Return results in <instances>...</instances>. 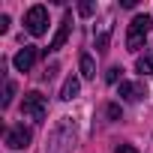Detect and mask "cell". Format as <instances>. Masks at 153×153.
<instances>
[{"instance_id": "obj_10", "label": "cell", "mask_w": 153, "mask_h": 153, "mask_svg": "<svg viewBox=\"0 0 153 153\" xmlns=\"http://www.w3.org/2000/svg\"><path fill=\"white\" fill-rule=\"evenodd\" d=\"M135 69H138L141 75H153V48H147L144 54H138V60H135Z\"/></svg>"}, {"instance_id": "obj_6", "label": "cell", "mask_w": 153, "mask_h": 153, "mask_svg": "<svg viewBox=\"0 0 153 153\" xmlns=\"http://www.w3.org/2000/svg\"><path fill=\"white\" fill-rule=\"evenodd\" d=\"M36 57H39V48H36V45H24V48L12 57V66H15L18 72H30L33 63H36Z\"/></svg>"}, {"instance_id": "obj_5", "label": "cell", "mask_w": 153, "mask_h": 153, "mask_svg": "<svg viewBox=\"0 0 153 153\" xmlns=\"http://www.w3.org/2000/svg\"><path fill=\"white\" fill-rule=\"evenodd\" d=\"M111 33H114V15H105L99 24H93V42H96V51H99V54L108 51Z\"/></svg>"}, {"instance_id": "obj_9", "label": "cell", "mask_w": 153, "mask_h": 153, "mask_svg": "<svg viewBox=\"0 0 153 153\" xmlns=\"http://www.w3.org/2000/svg\"><path fill=\"white\" fill-rule=\"evenodd\" d=\"M78 90H81V81L75 78V75H69V78L63 81V87H60V99H63V102H69V99L78 96Z\"/></svg>"}, {"instance_id": "obj_17", "label": "cell", "mask_w": 153, "mask_h": 153, "mask_svg": "<svg viewBox=\"0 0 153 153\" xmlns=\"http://www.w3.org/2000/svg\"><path fill=\"white\" fill-rule=\"evenodd\" d=\"M114 153H138V150H135L132 144H117V150H114Z\"/></svg>"}, {"instance_id": "obj_16", "label": "cell", "mask_w": 153, "mask_h": 153, "mask_svg": "<svg viewBox=\"0 0 153 153\" xmlns=\"http://www.w3.org/2000/svg\"><path fill=\"white\" fill-rule=\"evenodd\" d=\"M57 69H60V66H57V63H51V66H48V69L42 72V81H51L54 75H57Z\"/></svg>"}, {"instance_id": "obj_14", "label": "cell", "mask_w": 153, "mask_h": 153, "mask_svg": "<svg viewBox=\"0 0 153 153\" xmlns=\"http://www.w3.org/2000/svg\"><path fill=\"white\" fill-rule=\"evenodd\" d=\"M105 117H108V120H120V117H123L120 105H117V102H108V105H105Z\"/></svg>"}, {"instance_id": "obj_11", "label": "cell", "mask_w": 153, "mask_h": 153, "mask_svg": "<svg viewBox=\"0 0 153 153\" xmlns=\"http://www.w3.org/2000/svg\"><path fill=\"white\" fill-rule=\"evenodd\" d=\"M78 66H81V78H96V63L90 54H81L78 57Z\"/></svg>"}, {"instance_id": "obj_2", "label": "cell", "mask_w": 153, "mask_h": 153, "mask_svg": "<svg viewBox=\"0 0 153 153\" xmlns=\"http://www.w3.org/2000/svg\"><path fill=\"white\" fill-rule=\"evenodd\" d=\"M21 117H24V120H33V123H45V117H48V102H45V96H42L39 90L24 93V99H21Z\"/></svg>"}, {"instance_id": "obj_18", "label": "cell", "mask_w": 153, "mask_h": 153, "mask_svg": "<svg viewBox=\"0 0 153 153\" xmlns=\"http://www.w3.org/2000/svg\"><path fill=\"white\" fill-rule=\"evenodd\" d=\"M9 30V15H0V33Z\"/></svg>"}, {"instance_id": "obj_3", "label": "cell", "mask_w": 153, "mask_h": 153, "mask_svg": "<svg viewBox=\"0 0 153 153\" xmlns=\"http://www.w3.org/2000/svg\"><path fill=\"white\" fill-rule=\"evenodd\" d=\"M24 30L30 36H45L48 33V9L45 6H30L24 15Z\"/></svg>"}, {"instance_id": "obj_4", "label": "cell", "mask_w": 153, "mask_h": 153, "mask_svg": "<svg viewBox=\"0 0 153 153\" xmlns=\"http://www.w3.org/2000/svg\"><path fill=\"white\" fill-rule=\"evenodd\" d=\"M6 147L9 150H24V147H30V141H33V132L24 126V123H15V126H9L6 129Z\"/></svg>"}, {"instance_id": "obj_7", "label": "cell", "mask_w": 153, "mask_h": 153, "mask_svg": "<svg viewBox=\"0 0 153 153\" xmlns=\"http://www.w3.org/2000/svg\"><path fill=\"white\" fill-rule=\"evenodd\" d=\"M69 33H72V12H66V15H63V21H60V27H57L54 39L48 42L45 54H48V51H57V48H63V45H66V39H69Z\"/></svg>"}, {"instance_id": "obj_1", "label": "cell", "mask_w": 153, "mask_h": 153, "mask_svg": "<svg viewBox=\"0 0 153 153\" xmlns=\"http://www.w3.org/2000/svg\"><path fill=\"white\" fill-rule=\"evenodd\" d=\"M153 30V18L144 12V15H135L132 21H129V30H126V51H132V54H138L141 48H144V39H147V33Z\"/></svg>"}, {"instance_id": "obj_13", "label": "cell", "mask_w": 153, "mask_h": 153, "mask_svg": "<svg viewBox=\"0 0 153 153\" xmlns=\"http://www.w3.org/2000/svg\"><path fill=\"white\" fill-rule=\"evenodd\" d=\"M120 78H123V66H111V69L105 72V81H108V84H117Z\"/></svg>"}, {"instance_id": "obj_15", "label": "cell", "mask_w": 153, "mask_h": 153, "mask_svg": "<svg viewBox=\"0 0 153 153\" xmlns=\"http://www.w3.org/2000/svg\"><path fill=\"white\" fill-rule=\"evenodd\" d=\"M93 12H96V6H93V3H78V15H84V18H90Z\"/></svg>"}, {"instance_id": "obj_8", "label": "cell", "mask_w": 153, "mask_h": 153, "mask_svg": "<svg viewBox=\"0 0 153 153\" xmlns=\"http://www.w3.org/2000/svg\"><path fill=\"white\" fill-rule=\"evenodd\" d=\"M147 96V87L141 81H120V99L126 102H141Z\"/></svg>"}, {"instance_id": "obj_12", "label": "cell", "mask_w": 153, "mask_h": 153, "mask_svg": "<svg viewBox=\"0 0 153 153\" xmlns=\"http://www.w3.org/2000/svg\"><path fill=\"white\" fill-rule=\"evenodd\" d=\"M12 96H15V81L6 78V84H3V102H0V105L9 108V105H12Z\"/></svg>"}]
</instances>
